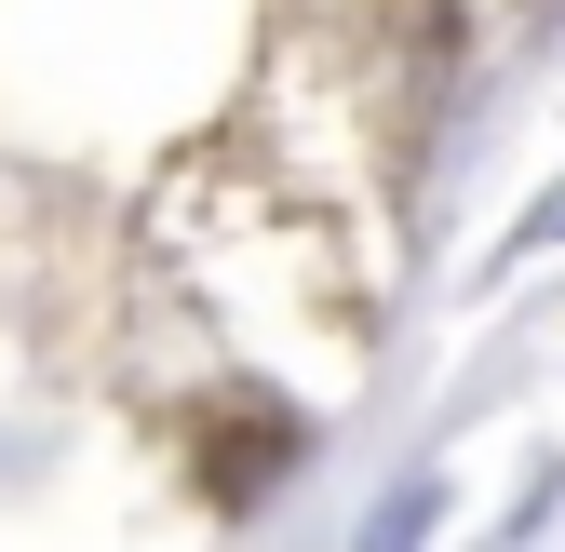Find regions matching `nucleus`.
I'll return each mask as SVG.
<instances>
[{
	"label": "nucleus",
	"instance_id": "nucleus-1",
	"mask_svg": "<svg viewBox=\"0 0 565 552\" xmlns=\"http://www.w3.org/2000/svg\"><path fill=\"white\" fill-rule=\"evenodd\" d=\"M525 243H565V189H552V202H539V216H525Z\"/></svg>",
	"mask_w": 565,
	"mask_h": 552
}]
</instances>
